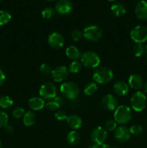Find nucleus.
I'll list each match as a JSON object with an SVG mask.
<instances>
[{"instance_id":"1","label":"nucleus","mask_w":147,"mask_h":148,"mask_svg":"<svg viewBox=\"0 0 147 148\" xmlns=\"http://www.w3.org/2000/svg\"><path fill=\"white\" fill-rule=\"evenodd\" d=\"M93 79L98 84L105 85L111 82L113 79V72L106 66L97 67L93 72Z\"/></svg>"},{"instance_id":"2","label":"nucleus","mask_w":147,"mask_h":148,"mask_svg":"<svg viewBox=\"0 0 147 148\" xmlns=\"http://www.w3.org/2000/svg\"><path fill=\"white\" fill-rule=\"evenodd\" d=\"M60 91L64 98L70 101L77 99L79 95V88L73 82H64L60 86Z\"/></svg>"},{"instance_id":"3","label":"nucleus","mask_w":147,"mask_h":148,"mask_svg":"<svg viewBox=\"0 0 147 148\" xmlns=\"http://www.w3.org/2000/svg\"><path fill=\"white\" fill-rule=\"evenodd\" d=\"M132 118V111L128 106L121 105L117 107L114 113V120L117 124H125L129 122Z\"/></svg>"},{"instance_id":"4","label":"nucleus","mask_w":147,"mask_h":148,"mask_svg":"<svg viewBox=\"0 0 147 148\" xmlns=\"http://www.w3.org/2000/svg\"><path fill=\"white\" fill-rule=\"evenodd\" d=\"M81 63L84 66L89 69L97 68L100 64V58L95 52L88 51L82 54Z\"/></svg>"},{"instance_id":"5","label":"nucleus","mask_w":147,"mask_h":148,"mask_svg":"<svg viewBox=\"0 0 147 148\" xmlns=\"http://www.w3.org/2000/svg\"><path fill=\"white\" fill-rule=\"evenodd\" d=\"M131 108L137 112H141L146 106V97L144 92L141 91L135 92L131 99Z\"/></svg>"},{"instance_id":"6","label":"nucleus","mask_w":147,"mask_h":148,"mask_svg":"<svg viewBox=\"0 0 147 148\" xmlns=\"http://www.w3.org/2000/svg\"><path fill=\"white\" fill-rule=\"evenodd\" d=\"M39 94L43 100L54 99L57 94V88L53 82H45L40 86Z\"/></svg>"},{"instance_id":"7","label":"nucleus","mask_w":147,"mask_h":148,"mask_svg":"<svg viewBox=\"0 0 147 148\" xmlns=\"http://www.w3.org/2000/svg\"><path fill=\"white\" fill-rule=\"evenodd\" d=\"M83 36L89 41L96 42L102 36V30L100 27L95 25L86 26L84 29Z\"/></svg>"},{"instance_id":"8","label":"nucleus","mask_w":147,"mask_h":148,"mask_svg":"<svg viewBox=\"0 0 147 148\" xmlns=\"http://www.w3.org/2000/svg\"><path fill=\"white\" fill-rule=\"evenodd\" d=\"M131 38L135 43H142L147 40V27L137 25L131 31Z\"/></svg>"},{"instance_id":"9","label":"nucleus","mask_w":147,"mask_h":148,"mask_svg":"<svg viewBox=\"0 0 147 148\" xmlns=\"http://www.w3.org/2000/svg\"><path fill=\"white\" fill-rule=\"evenodd\" d=\"M108 137V132L102 127H97L94 129L91 134V140L93 144L98 146L102 145L106 141Z\"/></svg>"},{"instance_id":"10","label":"nucleus","mask_w":147,"mask_h":148,"mask_svg":"<svg viewBox=\"0 0 147 148\" xmlns=\"http://www.w3.org/2000/svg\"><path fill=\"white\" fill-rule=\"evenodd\" d=\"M73 10V4L70 0H59L55 4V10L60 15H66Z\"/></svg>"},{"instance_id":"11","label":"nucleus","mask_w":147,"mask_h":148,"mask_svg":"<svg viewBox=\"0 0 147 148\" xmlns=\"http://www.w3.org/2000/svg\"><path fill=\"white\" fill-rule=\"evenodd\" d=\"M51 77L55 82H61L64 81L69 76V70L66 68V66L61 65L55 68L53 70H52Z\"/></svg>"},{"instance_id":"12","label":"nucleus","mask_w":147,"mask_h":148,"mask_svg":"<svg viewBox=\"0 0 147 148\" xmlns=\"http://www.w3.org/2000/svg\"><path fill=\"white\" fill-rule=\"evenodd\" d=\"M64 38L59 33H52L48 38V43L51 48L59 49L64 45Z\"/></svg>"},{"instance_id":"13","label":"nucleus","mask_w":147,"mask_h":148,"mask_svg":"<svg viewBox=\"0 0 147 148\" xmlns=\"http://www.w3.org/2000/svg\"><path fill=\"white\" fill-rule=\"evenodd\" d=\"M114 136L118 142L125 143L130 139L131 133H130L129 129L128 127H125V126H120L115 129Z\"/></svg>"},{"instance_id":"14","label":"nucleus","mask_w":147,"mask_h":148,"mask_svg":"<svg viewBox=\"0 0 147 148\" xmlns=\"http://www.w3.org/2000/svg\"><path fill=\"white\" fill-rule=\"evenodd\" d=\"M135 14L141 20H147V1H138L135 7Z\"/></svg>"},{"instance_id":"15","label":"nucleus","mask_w":147,"mask_h":148,"mask_svg":"<svg viewBox=\"0 0 147 148\" xmlns=\"http://www.w3.org/2000/svg\"><path fill=\"white\" fill-rule=\"evenodd\" d=\"M102 105L107 111H114L117 107L116 98L111 94H108L102 98Z\"/></svg>"},{"instance_id":"16","label":"nucleus","mask_w":147,"mask_h":148,"mask_svg":"<svg viewBox=\"0 0 147 148\" xmlns=\"http://www.w3.org/2000/svg\"><path fill=\"white\" fill-rule=\"evenodd\" d=\"M66 122L69 128L73 130H79L82 126V119L76 114H71L66 119Z\"/></svg>"},{"instance_id":"17","label":"nucleus","mask_w":147,"mask_h":148,"mask_svg":"<svg viewBox=\"0 0 147 148\" xmlns=\"http://www.w3.org/2000/svg\"><path fill=\"white\" fill-rule=\"evenodd\" d=\"M128 84L134 90H140L144 86V79L140 75L133 74L128 78Z\"/></svg>"},{"instance_id":"18","label":"nucleus","mask_w":147,"mask_h":148,"mask_svg":"<svg viewBox=\"0 0 147 148\" xmlns=\"http://www.w3.org/2000/svg\"><path fill=\"white\" fill-rule=\"evenodd\" d=\"M113 90L119 96H125L129 91V87L125 82L118 81L114 84Z\"/></svg>"},{"instance_id":"19","label":"nucleus","mask_w":147,"mask_h":148,"mask_svg":"<svg viewBox=\"0 0 147 148\" xmlns=\"http://www.w3.org/2000/svg\"><path fill=\"white\" fill-rule=\"evenodd\" d=\"M28 104L30 108L33 111H40L45 106L44 100L39 97H33L30 98L28 101Z\"/></svg>"},{"instance_id":"20","label":"nucleus","mask_w":147,"mask_h":148,"mask_svg":"<svg viewBox=\"0 0 147 148\" xmlns=\"http://www.w3.org/2000/svg\"><path fill=\"white\" fill-rule=\"evenodd\" d=\"M110 10L112 14L118 17H122L126 13V8H125V7L124 6V4L120 2L114 3L111 6Z\"/></svg>"},{"instance_id":"21","label":"nucleus","mask_w":147,"mask_h":148,"mask_svg":"<svg viewBox=\"0 0 147 148\" xmlns=\"http://www.w3.org/2000/svg\"><path fill=\"white\" fill-rule=\"evenodd\" d=\"M65 52H66V56L74 61L77 60L78 59L81 58V56H82L80 51H79L76 46H69L68 48H66V51Z\"/></svg>"},{"instance_id":"22","label":"nucleus","mask_w":147,"mask_h":148,"mask_svg":"<svg viewBox=\"0 0 147 148\" xmlns=\"http://www.w3.org/2000/svg\"><path fill=\"white\" fill-rule=\"evenodd\" d=\"M66 141L70 145H76L80 141V134L76 130L71 131L66 136Z\"/></svg>"},{"instance_id":"23","label":"nucleus","mask_w":147,"mask_h":148,"mask_svg":"<svg viewBox=\"0 0 147 148\" xmlns=\"http://www.w3.org/2000/svg\"><path fill=\"white\" fill-rule=\"evenodd\" d=\"M35 114L33 111H27L23 116V123L26 127H31L35 122Z\"/></svg>"},{"instance_id":"24","label":"nucleus","mask_w":147,"mask_h":148,"mask_svg":"<svg viewBox=\"0 0 147 148\" xmlns=\"http://www.w3.org/2000/svg\"><path fill=\"white\" fill-rule=\"evenodd\" d=\"M12 99L7 95H3L0 97V108L4 109H8L13 106Z\"/></svg>"},{"instance_id":"25","label":"nucleus","mask_w":147,"mask_h":148,"mask_svg":"<svg viewBox=\"0 0 147 148\" xmlns=\"http://www.w3.org/2000/svg\"><path fill=\"white\" fill-rule=\"evenodd\" d=\"M97 90V84L95 83V82H89V83H87L85 85L84 89V92L86 95L91 96V95H94Z\"/></svg>"},{"instance_id":"26","label":"nucleus","mask_w":147,"mask_h":148,"mask_svg":"<svg viewBox=\"0 0 147 148\" xmlns=\"http://www.w3.org/2000/svg\"><path fill=\"white\" fill-rule=\"evenodd\" d=\"M12 15L8 11L1 10L0 11V25H4L11 20Z\"/></svg>"},{"instance_id":"27","label":"nucleus","mask_w":147,"mask_h":148,"mask_svg":"<svg viewBox=\"0 0 147 148\" xmlns=\"http://www.w3.org/2000/svg\"><path fill=\"white\" fill-rule=\"evenodd\" d=\"M56 10L53 7H48L43 9L41 12L42 17L45 19H50L52 17H54L55 14H56Z\"/></svg>"},{"instance_id":"28","label":"nucleus","mask_w":147,"mask_h":148,"mask_svg":"<svg viewBox=\"0 0 147 148\" xmlns=\"http://www.w3.org/2000/svg\"><path fill=\"white\" fill-rule=\"evenodd\" d=\"M82 69V63L78 61H73L71 63L69 64V72L72 74L79 73Z\"/></svg>"},{"instance_id":"29","label":"nucleus","mask_w":147,"mask_h":148,"mask_svg":"<svg viewBox=\"0 0 147 148\" xmlns=\"http://www.w3.org/2000/svg\"><path fill=\"white\" fill-rule=\"evenodd\" d=\"M132 50L134 56L136 57H140L144 53V46L141 43H135Z\"/></svg>"},{"instance_id":"30","label":"nucleus","mask_w":147,"mask_h":148,"mask_svg":"<svg viewBox=\"0 0 147 148\" xmlns=\"http://www.w3.org/2000/svg\"><path fill=\"white\" fill-rule=\"evenodd\" d=\"M130 133L134 136H138L142 134L143 132V127L139 124H135L133 125L131 128L129 129Z\"/></svg>"},{"instance_id":"31","label":"nucleus","mask_w":147,"mask_h":148,"mask_svg":"<svg viewBox=\"0 0 147 148\" xmlns=\"http://www.w3.org/2000/svg\"><path fill=\"white\" fill-rule=\"evenodd\" d=\"M45 106H46V108L50 111H56L60 108V107L58 105L57 103L55 101H53H53H48L47 103H46Z\"/></svg>"},{"instance_id":"32","label":"nucleus","mask_w":147,"mask_h":148,"mask_svg":"<svg viewBox=\"0 0 147 148\" xmlns=\"http://www.w3.org/2000/svg\"><path fill=\"white\" fill-rule=\"evenodd\" d=\"M39 69H40V73L43 74V75H48L52 72L51 66L48 64H42Z\"/></svg>"},{"instance_id":"33","label":"nucleus","mask_w":147,"mask_h":148,"mask_svg":"<svg viewBox=\"0 0 147 148\" xmlns=\"http://www.w3.org/2000/svg\"><path fill=\"white\" fill-rule=\"evenodd\" d=\"M117 128V122L114 119H110L105 123V130L107 131H114Z\"/></svg>"},{"instance_id":"34","label":"nucleus","mask_w":147,"mask_h":148,"mask_svg":"<svg viewBox=\"0 0 147 148\" xmlns=\"http://www.w3.org/2000/svg\"><path fill=\"white\" fill-rule=\"evenodd\" d=\"M55 118L59 121H63V120H66L67 119V114L63 110H58L54 114Z\"/></svg>"},{"instance_id":"35","label":"nucleus","mask_w":147,"mask_h":148,"mask_svg":"<svg viewBox=\"0 0 147 148\" xmlns=\"http://www.w3.org/2000/svg\"><path fill=\"white\" fill-rule=\"evenodd\" d=\"M83 37V32L79 30H75L71 33V38L74 41H79Z\"/></svg>"},{"instance_id":"36","label":"nucleus","mask_w":147,"mask_h":148,"mask_svg":"<svg viewBox=\"0 0 147 148\" xmlns=\"http://www.w3.org/2000/svg\"><path fill=\"white\" fill-rule=\"evenodd\" d=\"M8 116L4 111H0V127H5L8 123Z\"/></svg>"},{"instance_id":"37","label":"nucleus","mask_w":147,"mask_h":148,"mask_svg":"<svg viewBox=\"0 0 147 148\" xmlns=\"http://www.w3.org/2000/svg\"><path fill=\"white\" fill-rule=\"evenodd\" d=\"M24 115V108H16L14 111H12V116L16 119H20Z\"/></svg>"},{"instance_id":"38","label":"nucleus","mask_w":147,"mask_h":148,"mask_svg":"<svg viewBox=\"0 0 147 148\" xmlns=\"http://www.w3.org/2000/svg\"><path fill=\"white\" fill-rule=\"evenodd\" d=\"M53 101H55L57 103L60 108L64 107L65 105H66V101H65L64 98L62 96H56L54 99H53Z\"/></svg>"},{"instance_id":"39","label":"nucleus","mask_w":147,"mask_h":148,"mask_svg":"<svg viewBox=\"0 0 147 148\" xmlns=\"http://www.w3.org/2000/svg\"><path fill=\"white\" fill-rule=\"evenodd\" d=\"M4 131L7 133V134H12V133L14 132V128L12 125L10 124H7V125L4 127Z\"/></svg>"},{"instance_id":"40","label":"nucleus","mask_w":147,"mask_h":148,"mask_svg":"<svg viewBox=\"0 0 147 148\" xmlns=\"http://www.w3.org/2000/svg\"><path fill=\"white\" fill-rule=\"evenodd\" d=\"M5 79H6V76L4 75V72L0 69V87L5 82Z\"/></svg>"},{"instance_id":"41","label":"nucleus","mask_w":147,"mask_h":148,"mask_svg":"<svg viewBox=\"0 0 147 148\" xmlns=\"http://www.w3.org/2000/svg\"><path fill=\"white\" fill-rule=\"evenodd\" d=\"M144 56H145L146 60L147 61V44L144 46Z\"/></svg>"},{"instance_id":"42","label":"nucleus","mask_w":147,"mask_h":148,"mask_svg":"<svg viewBox=\"0 0 147 148\" xmlns=\"http://www.w3.org/2000/svg\"><path fill=\"white\" fill-rule=\"evenodd\" d=\"M99 148H112V147H111L109 145L105 144V143H104V144H102V145L99 146Z\"/></svg>"},{"instance_id":"43","label":"nucleus","mask_w":147,"mask_h":148,"mask_svg":"<svg viewBox=\"0 0 147 148\" xmlns=\"http://www.w3.org/2000/svg\"><path fill=\"white\" fill-rule=\"evenodd\" d=\"M144 92L147 93V81L144 84Z\"/></svg>"},{"instance_id":"44","label":"nucleus","mask_w":147,"mask_h":148,"mask_svg":"<svg viewBox=\"0 0 147 148\" xmlns=\"http://www.w3.org/2000/svg\"><path fill=\"white\" fill-rule=\"evenodd\" d=\"M88 148H99V146L97 145H95V144H93V145H92L89 146V147H88Z\"/></svg>"},{"instance_id":"45","label":"nucleus","mask_w":147,"mask_h":148,"mask_svg":"<svg viewBox=\"0 0 147 148\" xmlns=\"http://www.w3.org/2000/svg\"><path fill=\"white\" fill-rule=\"evenodd\" d=\"M0 148H2V143H1V140H0Z\"/></svg>"},{"instance_id":"46","label":"nucleus","mask_w":147,"mask_h":148,"mask_svg":"<svg viewBox=\"0 0 147 148\" xmlns=\"http://www.w3.org/2000/svg\"><path fill=\"white\" fill-rule=\"evenodd\" d=\"M109 1H111V2H115V1H116L117 0H108Z\"/></svg>"},{"instance_id":"47","label":"nucleus","mask_w":147,"mask_h":148,"mask_svg":"<svg viewBox=\"0 0 147 148\" xmlns=\"http://www.w3.org/2000/svg\"><path fill=\"white\" fill-rule=\"evenodd\" d=\"M48 1H56V0H48Z\"/></svg>"},{"instance_id":"48","label":"nucleus","mask_w":147,"mask_h":148,"mask_svg":"<svg viewBox=\"0 0 147 148\" xmlns=\"http://www.w3.org/2000/svg\"><path fill=\"white\" fill-rule=\"evenodd\" d=\"M112 148H117V147H112Z\"/></svg>"},{"instance_id":"49","label":"nucleus","mask_w":147,"mask_h":148,"mask_svg":"<svg viewBox=\"0 0 147 148\" xmlns=\"http://www.w3.org/2000/svg\"><path fill=\"white\" fill-rule=\"evenodd\" d=\"M2 1V0H0V1Z\"/></svg>"}]
</instances>
